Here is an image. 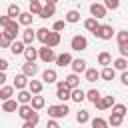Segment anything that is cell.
I'll use <instances>...</instances> for the list:
<instances>
[{"label":"cell","mask_w":128,"mask_h":128,"mask_svg":"<svg viewBox=\"0 0 128 128\" xmlns=\"http://www.w3.org/2000/svg\"><path fill=\"white\" fill-rule=\"evenodd\" d=\"M106 122H108V126H112V128H118V126H122V122H124V116L110 114V118H108Z\"/></svg>","instance_id":"34"},{"label":"cell","mask_w":128,"mask_h":128,"mask_svg":"<svg viewBox=\"0 0 128 128\" xmlns=\"http://www.w3.org/2000/svg\"><path fill=\"white\" fill-rule=\"evenodd\" d=\"M114 76H116V70H114L112 66H104V68L100 70V78H102V80H114Z\"/></svg>","instance_id":"26"},{"label":"cell","mask_w":128,"mask_h":128,"mask_svg":"<svg viewBox=\"0 0 128 128\" xmlns=\"http://www.w3.org/2000/svg\"><path fill=\"white\" fill-rule=\"evenodd\" d=\"M10 42H12V40H10L4 32H0V50H2V48H8V46H10Z\"/></svg>","instance_id":"44"},{"label":"cell","mask_w":128,"mask_h":128,"mask_svg":"<svg viewBox=\"0 0 128 128\" xmlns=\"http://www.w3.org/2000/svg\"><path fill=\"white\" fill-rule=\"evenodd\" d=\"M84 78H86V82H96V80L100 78V70H96V68H86V70H84Z\"/></svg>","instance_id":"24"},{"label":"cell","mask_w":128,"mask_h":128,"mask_svg":"<svg viewBox=\"0 0 128 128\" xmlns=\"http://www.w3.org/2000/svg\"><path fill=\"white\" fill-rule=\"evenodd\" d=\"M64 84H66V88H70V90H72V88H78V86H80V76L72 72V74H68V76L64 78Z\"/></svg>","instance_id":"21"},{"label":"cell","mask_w":128,"mask_h":128,"mask_svg":"<svg viewBox=\"0 0 128 128\" xmlns=\"http://www.w3.org/2000/svg\"><path fill=\"white\" fill-rule=\"evenodd\" d=\"M100 96H102V94H100V92H98L96 88H92V90H88V92H86V100H90L92 104H94V102H96V100H98Z\"/></svg>","instance_id":"42"},{"label":"cell","mask_w":128,"mask_h":128,"mask_svg":"<svg viewBox=\"0 0 128 128\" xmlns=\"http://www.w3.org/2000/svg\"><path fill=\"white\" fill-rule=\"evenodd\" d=\"M112 68H114V70H120V72H122V70H128V60L122 58V56L116 58V60H112Z\"/></svg>","instance_id":"30"},{"label":"cell","mask_w":128,"mask_h":128,"mask_svg":"<svg viewBox=\"0 0 128 128\" xmlns=\"http://www.w3.org/2000/svg\"><path fill=\"white\" fill-rule=\"evenodd\" d=\"M70 66H72V72H74V74H80V72H84V70L88 68V66H86V60H84V58H72Z\"/></svg>","instance_id":"9"},{"label":"cell","mask_w":128,"mask_h":128,"mask_svg":"<svg viewBox=\"0 0 128 128\" xmlns=\"http://www.w3.org/2000/svg\"><path fill=\"white\" fill-rule=\"evenodd\" d=\"M90 128H108V122H106L104 118L96 116V118H92V120H90Z\"/></svg>","instance_id":"38"},{"label":"cell","mask_w":128,"mask_h":128,"mask_svg":"<svg viewBox=\"0 0 128 128\" xmlns=\"http://www.w3.org/2000/svg\"><path fill=\"white\" fill-rule=\"evenodd\" d=\"M68 112H70V108H68L64 102H62V104H52V106H48V116L54 118V120H58V118H66Z\"/></svg>","instance_id":"1"},{"label":"cell","mask_w":128,"mask_h":128,"mask_svg":"<svg viewBox=\"0 0 128 128\" xmlns=\"http://www.w3.org/2000/svg\"><path fill=\"white\" fill-rule=\"evenodd\" d=\"M112 114H118V116H126V106L124 104H112Z\"/></svg>","instance_id":"43"},{"label":"cell","mask_w":128,"mask_h":128,"mask_svg":"<svg viewBox=\"0 0 128 128\" xmlns=\"http://www.w3.org/2000/svg\"><path fill=\"white\" fill-rule=\"evenodd\" d=\"M98 26H100V22H98V20H96V18H92V16H90V18H86V20H84V28H86V30H88V32H92V34H94V32H96V28H98Z\"/></svg>","instance_id":"29"},{"label":"cell","mask_w":128,"mask_h":128,"mask_svg":"<svg viewBox=\"0 0 128 128\" xmlns=\"http://www.w3.org/2000/svg\"><path fill=\"white\" fill-rule=\"evenodd\" d=\"M40 10H42V2H40V0H30V10H28V12H30L32 16H38Z\"/></svg>","instance_id":"36"},{"label":"cell","mask_w":128,"mask_h":128,"mask_svg":"<svg viewBox=\"0 0 128 128\" xmlns=\"http://www.w3.org/2000/svg\"><path fill=\"white\" fill-rule=\"evenodd\" d=\"M60 40H62V38H60V32L50 30V34H48V38H46V42H44V44H46L48 48H56V46L60 44Z\"/></svg>","instance_id":"13"},{"label":"cell","mask_w":128,"mask_h":128,"mask_svg":"<svg viewBox=\"0 0 128 128\" xmlns=\"http://www.w3.org/2000/svg\"><path fill=\"white\" fill-rule=\"evenodd\" d=\"M6 82V72H0V86Z\"/></svg>","instance_id":"52"},{"label":"cell","mask_w":128,"mask_h":128,"mask_svg":"<svg viewBox=\"0 0 128 128\" xmlns=\"http://www.w3.org/2000/svg\"><path fill=\"white\" fill-rule=\"evenodd\" d=\"M64 22H66V24H76V22H80V10H68L66 16H64Z\"/></svg>","instance_id":"23"},{"label":"cell","mask_w":128,"mask_h":128,"mask_svg":"<svg viewBox=\"0 0 128 128\" xmlns=\"http://www.w3.org/2000/svg\"><path fill=\"white\" fill-rule=\"evenodd\" d=\"M30 106L38 112V110H42L44 106H46V100H44V96H40V94H32V98H30Z\"/></svg>","instance_id":"17"},{"label":"cell","mask_w":128,"mask_h":128,"mask_svg":"<svg viewBox=\"0 0 128 128\" xmlns=\"http://www.w3.org/2000/svg\"><path fill=\"white\" fill-rule=\"evenodd\" d=\"M8 48H10V52H12L14 56H18V54H22V52H24V48H26V44H24L22 40H12Z\"/></svg>","instance_id":"22"},{"label":"cell","mask_w":128,"mask_h":128,"mask_svg":"<svg viewBox=\"0 0 128 128\" xmlns=\"http://www.w3.org/2000/svg\"><path fill=\"white\" fill-rule=\"evenodd\" d=\"M56 80H58V74H56V70H54V68H46V70L42 72V82L52 84V82H56Z\"/></svg>","instance_id":"20"},{"label":"cell","mask_w":128,"mask_h":128,"mask_svg":"<svg viewBox=\"0 0 128 128\" xmlns=\"http://www.w3.org/2000/svg\"><path fill=\"white\" fill-rule=\"evenodd\" d=\"M28 122H32V124H34V126H36V124H38V122H40V114H38V112H36V110H34V112H32V116H30V118H28Z\"/></svg>","instance_id":"47"},{"label":"cell","mask_w":128,"mask_h":128,"mask_svg":"<svg viewBox=\"0 0 128 128\" xmlns=\"http://www.w3.org/2000/svg\"><path fill=\"white\" fill-rule=\"evenodd\" d=\"M24 58H26V62H36V58H38V48H34L32 44L30 46H26L24 48Z\"/></svg>","instance_id":"19"},{"label":"cell","mask_w":128,"mask_h":128,"mask_svg":"<svg viewBox=\"0 0 128 128\" xmlns=\"http://www.w3.org/2000/svg\"><path fill=\"white\" fill-rule=\"evenodd\" d=\"M116 42H118V46L120 44H128V30H120L116 34Z\"/></svg>","instance_id":"41"},{"label":"cell","mask_w":128,"mask_h":128,"mask_svg":"<svg viewBox=\"0 0 128 128\" xmlns=\"http://www.w3.org/2000/svg\"><path fill=\"white\" fill-rule=\"evenodd\" d=\"M34 32H36V40H40L42 44L46 42V38H48V34H50L48 28H38V30H34Z\"/></svg>","instance_id":"39"},{"label":"cell","mask_w":128,"mask_h":128,"mask_svg":"<svg viewBox=\"0 0 128 128\" xmlns=\"http://www.w3.org/2000/svg\"><path fill=\"white\" fill-rule=\"evenodd\" d=\"M64 26H66V22H64V20H56V22L52 24V30H54V32H62V30H64Z\"/></svg>","instance_id":"45"},{"label":"cell","mask_w":128,"mask_h":128,"mask_svg":"<svg viewBox=\"0 0 128 128\" xmlns=\"http://www.w3.org/2000/svg\"><path fill=\"white\" fill-rule=\"evenodd\" d=\"M44 2H48V4H56L58 0H44Z\"/></svg>","instance_id":"54"},{"label":"cell","mask_w":128,"mask_h":128,"mask_svg":"<svg viewBox=\"0 0 128 128\" xmlns=\"http://www.w3.org/2000/svg\"><path fill=\"white\" fill-rule=\"evenodd\" d=\"M22 74L28 76V78H34V76L38 74V64H34V62H24V64H22Z\"/></svg>","instance_id":"8"},{"label":"cell","mask_w":128,"mask_h":128,"mask_svg":"<svg viewBox=\"0 0 128 128\" xmlns=\"http://www.w3.org/2000/svg\"><path fill=\"white\" fill-rule=\"evenodd\" d=\"M22 128H34V124H32V122H28V120H24V124H22Z\"/></svg>","instance_id":"53"},{"label":"cell","mask_w":128,"mask_h":128,"mask_svg":"<svg viewBox=\"0 0 128 128\" xmlns=\"http://www.w3.org/2000/svg\"><path fill=\"white\" fill-rule=\"evenodd\" d=\"M4 34H6L10 40H16V36L20 34V24H18V20H10V22L4 26Z\"/></svg>","instance_id":"4"},{"label":"cell","mask_w":128,"mask_h":128,"mask_svg":"<svg viewBox=\"0 0 128 128\" xmlns=\"http://www.w3.org/2000/svg\"><path fill=\"white\" fill-rule=\"evenodd\" d=\"M120 82H122L124 86H128V70H122V74H120Z\"/></svg>","instance_id":"48"},{"label":"cell","mask_w":128,"mask_h":128,"mask_svg":"<svg viewBox=\"0 0 128 128\" xmlns=\"http://www.w3.org/2000/svg\"><path fill=\"white\" fill-rule=\"evenodd\" d=\"M8 22H10V18H8V16H0V26H2V28H4Z\"/></svg>","instance_id":"51"},{"label":"cell","mask_w":128,"mask_h":128,"mask_svg":"<svg viewBox=\"0 0 128 128\" xmlns=\"http://www.w3.org/2000/svg\"><path fill=\"white\" fill-rule=\"evenodd\" d=\"M98 64L104 68V66H110L112 64V56H110V52H100L98 54Z\"/></svg>","instance_id":"32"},{"label":"cell","mask_w":128,"mask_h":128,"mask_svg":"<svg viewBox=\"0 0 128 128\" xmlns=\"http://www.w3.org/2000/svg\"><path fill=\"white\" fill-rule=\"evenodd\" d=\"M20 12H22V10H20V6H18V4H10V6H8V10H6V16H8L10 20H16V18L20 16Z\"/></svg>","instance_id":"27"},{"label":"cell","mask_w":128,"mask_h":128,"mask_svg":"<svg viewBox=\"0 0 128 128\" xmlns=\"http://www.w3.org/2000/svg\"><path fill=\"white\" fill-rule=\"evenodd\" d=\"M70 100L80 104V102H84V100H86V92H84L80 86H78V88H72V90H70Z\"/></svg>","instance_id":"16"},{"label":"cell","mask_w":128,"mask_h":128,"mask_svg":"<svg viewBox=\"0 0 128 128\" xmlns=\"http://www.w3.org/2000/svg\"><path fill=\"white\" fill-rule=\"evenodd\" d=\"M38 58L42 60V62H54V58H56V54H54V48H48L46 44H42V48H38Z\"/></svg>","instance_id":"5"},{"label":"cell","mask_w":128,"mask_h":128,"mask_svg":"<svg viewBox=\"0 0 128 128\" xmlns=\"http://www.w3.org/2000/svg\"><path fill=\"white\" fill-rule=\"evenodd\" d=\"M70 48L76 50V52H84V50L88 48V40H86V36H82V34L72 36V40H70Z\"/></svg>","instance_id":"3"},{"label":"cell","mask_w":128,"mask_h":128,"mask_svg":"<svg viewBox=\"0 0 128 128\" xmlns=\"http://www.w3.org/2000/svg\"><path fill=\"white\" fill-rule=\"evenodd\" d=\"M118 50H120V56L122 58H128V44H120Z\"/></svg>","instance_id":"46"},{"label":"cell","mask_w":128,"mask_h":128,"mask_svg":"<svg viewBox=\"0 0 128 128\" xmlns=\"http://www.w3.org/2000/svg\"><path fill=\"white\" fill-rule=\"evenodd\" d=\"M90 14H92V18H96V20L106 18V8H104L100 2H92V4H90Z\"/></svg>","instance_id":"7"},{"label":"cell","mask_w":128,"mask_h":128,"mask_svg":"<svg viewBox=\"0 0 128 128\" xmlns=\"http://www.w3.org/2000/svg\"><path fill=\"white\" fill-rule=\"evenodd\" d=\"M112 104H114V96H112V94H110V96H100V98L94 102L96 110H108V108H112Z\"/></svg>","instance_id":"6"},{"label":"cell","mask_w":128,"mask_h":128,"mask_svg":"<svg viewBox=\"0 0 128 128\" xmlns=\"http://www.w3.org/2000/svg\"><path fill=\"white\" fill-rule=\"evenodd\" d=\"M34 40H36V32L32 30V26H26V30L22 32V42L26 46H30V44H34Z\"/></svg>","instance_id":"12"},{"label":"cell","mask_w":128,"mask_h":128,"mask_svg":"<svg viewBox=\"0 0 128 128\" xmlns=\"http://www.w3.org/2000/svg\"><path fill=\"white\" fill-rule=\"evenodd\" d=\"M28 92L30 94H40L42 92V88H44V82H40V80H34V78H30L28 80Z\"/></svg>","instance_id":"15"},{"label":"cell","mask_w":128,"mask_h":128,"mask_svg":"<svg viewBox=\"0 0 128 128\" xmlns=\"http://www.w3.org/2000/svg\"><path fill=\"white\" fill-rule=\"evenodd\" d=\"M94 36L100 38V40H112V36H114V28H112V24H100V26L96 28Z\"/></svg>","instance_id":"2"},{"label":"cell","mask_w":128,"mask_h":128,"mask_svg":"<svg viewBox=\"0 0 128 128\" xmlns=\"http://www.w3.org/2000/svg\"><path fill=\"white\" fill-rule=\"evenodd\" d=\"M14 96V86H2L0 88V100L4 102V100H8V98H12Z\"/></svg>","instance_id":"35"},{"label":"cell","mask_w":128,"mask_h":128,"mask_svg":"<svg viewBox=\"0 0 128 128\" xmlns=\"http://www.w3.org/2000/svg\"><path fill=\"white\" fill-rule=\"evenodd\" d=\"M16 108H18V102L12 100V98H8V100L2 102V110L4 112H16Z\"/></svg>","instance_id":"33"},{"label":"cell","mask_w":128,"mask_h":128,"mask_svg":"<svg viewBox=\"0 0 128 128\" xmlns=\"http://www.w3.org/2000/svg\"><path fill=\"white\" fill-rule=\"evenodd\" d=\"M18 116L22 118V120H28L30 116H32V112H34V108L30 106V104H18Z\"/></svg>","instance_id":"18"},{"label":"cell","mask_w":128,"mask_h":128,"mask_svg":"<svg viewBox=\"0 0 128 128\" xmlns=\"http://www.w3.org/2000/svg\"><path fill=\"white\" fill-rule=\"evenodd\" d=\"M6 70H8V60L0 56V72H6Z\"/></svg>","instance_id":"49"},{"label":"cell","mask_w":128,"mask_h":128,"mask_svg":"<svg viewBox=\"0 0 128 128\" xmlns=\"http://www.w3.org/2000/svg\"><path fill=\"white\" fill-rule=\"evenodd\" d=\"M88 120H90V112L88 110H78L76 112V122L78 124H86Z\"/></svg>","instance_id":"37"},{"label":"cell","mask_w":128,"mask_h":128,"mask_svg":"<svg viewBox=\"0 0 128 128\" xmlns=\"http://www.w3.org/2000/svg\"><path fill=\"white\" fill-rule=\"evenodd\" d=\"M54 14H56V4H48L46 2V4H42V10H40L38 16L40 18H52Z\"/></svg>","instance_id":"11"},{"label":"cell","mask_w":128,"mask_h":128,"mask_svg":"<svg viewBox=\"0 0 128 128\" xmlns=\"http://www.w3.org/2000/svg\"><path fill=\"white\" fill-rule=\"evenodd\" d=\"M56 98H58L60 102H66V100H70V88H66V86H62V88H56Z\"/></svg>","instance_id":"31"},{"label":"cell","mask_w":128,"mask_h":128,"mask_svg":"<svg viewBox=\"0 0 128 128\" xmlns=\"http://www.w3.org/2000/svg\"><path fill=\"white\" fill-rule=\"evenodd\" d=\"M28 80H30V78H28V76H24L22 72H20V74H16V76H14V84H12V86H14V90H24V88L28 86Z\"/></svg>","instance_id":"10"},{"label":"cell","mask_w":128,"mask_h":128,"mask_svg":"<svg viewBox=\"0 0 128 128\" xmlns=\"http://www.w3.org/2000/svg\"><path fill=\"white\" fill-rule=\"evenodd\" d=\"M46 128H60V126H58V122H56L54 118H50V120L46 122Z\"/></svg>","instance_id":"50"},{"label":"cell","mask_w":128,"mask_h":128,"mask_svg":"<svg viewBox=\"0 0 128 128\" xmlns=\"http://www.w3.org/2000/svg\"><path fill=\"white\" fill-rule=\"evenodd\" d=\"M54 62H56L60 68L70 66V62H72V54H70V52H62V54H58V56L54 58Z\"/></svg>","instance_id":"14"},{"label":"cell","mask_w":128,"mask_h":128,"mask_svg":"<svg viewBox=\"0 0 128 128\" xmlns=\"http://www.w3.org/2000/svg\"><path fill=\"white\" fill-rule=\"evenodd\" d=\"M16 20H18V24H22V26H30L32 20H34V16H32L30 12H20V16H18Z\"/></svg>","instance_id":"28"},{"label":"cell","mask_w":128,"mask_h":128,"mask_svg":"<svg viewBox=\"0 0 128 128\" xmlns=\"http://www.w3.org/2000/svg\"><path fill=\"white\" fill-rule=\"evenodd\" d=\"M102 6H104L106 10H118V8H120V0H104Z\"/></svg>","instance_id":"40"},{"label":"cell","mask_w":128,"mask_h":128,"mask_svg":"<svg viewBox=\"0 0 128 128\" xmlns=\"http://www.w3.org/2000/svg\"><path fill=\"white\" fill-rule=\"evenodd\" d=\"M30 98H32V94L24 88V90H18V94H16V102L18 104H30Z\"/></svg>","instance_id":"25"},{"label":"cell","mask_w":128,"mask_h":128,"mask_svg":"<svg viewBox=\"0 0 128 128\" xmlns=\"http://www.w3.org/2000/svg\"><path fill=\"white\" fill-rule=\"evenodd\" d=\"M74 2H78V0H74Z\"/></svg>","instance_id":"55"}]
</instances>
